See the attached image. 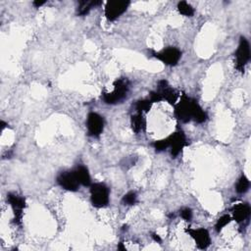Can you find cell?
Masks as SVG:
<instances>
[{
  "label": "cell",
  "mask_w": 251,
  "mask_h": 251,
  "mask_svg": "<svg viewBox=\"0 0 251 251\" xmlns=\"http://www.w3.org/2000/svg\"><path fill=\"white\" fill-rule=\"evenodd\" d=\"M129 6V1L126 0H111L105 4L104 14L108 21L113 22L120 18Z\"/></svg>",
  "instance_id": "5b68a950"
},
{
  "label": "cell",
  "mask_w": 251,
  "mask_h": 251,
  "mask_svg": "<svg viewBox=\"0 0 251 251\" xmlns=\"http://www.w3.org/2000/svg\"><path fill=\"white\" fill-rule=\"evenodd\" d=\"M90 201L95 208H104L110 201V189L104 182H94L89 185Z\"/></svg>",
  "instance_id": "3957f363"
},
{
  "label": "cell",
  "mask_w": 251,
  "mask_h": 251,
  "mask_svg": "<svg viewBox=\"0 0 251 251\" xmlns=\"http://www.w3.org/2000/svg\"><path fill=\"white\" fill-rule=\"evenodd\" d=\"M137 202V194L134 191H128L122 198V203L125 206H132Z\"/></svg>",
  "instance_id": "ffe728a7"
},
{
  "label": "cell",
  "mask_w": 251,
  "mask_h": 251,
  "mask_svg": "<svg viewBox=\"0 0 251 251\" xmlns=\"http://www.w3.org/2000/svg\"><path fill=\"white\" fill-rule=\"evenodd\" d=\"M185 232L190 235L199 249H206L209 247L211 243V237L209 231L206 228H186Z\"/></svg>",
  "instance_id": "8fae6325"
},
{
  "label": "cell",
  "mask_w": 251,
  "mask_h": 251,
  "mask_svg": "<svg viewBox=\"0 0 251 251\" xmlns=\"http://www.w3.org/2000/svg\"><path fill=\"white\" fill-rule=\"evenodd\" d=\"M7 202L10 204L13 210L14 223L16 225H21L23 219V211L25 207V199L17 193L10 192L7 194Z\"/></svg>",
  "instance_id": "ba28073f"
},
{
  "label": "cell",
  "mask_w": 251,
  "mask_h": 251,
  "mask_svg": "<svg viewBox=\"0 0 251 251\" xmlns=\"http://www.w3.org/2000/svg\"><path fill=\"white\" fill-rule=\"evenodd\" d=\"M113 90L111 92H104L102 100L105 104L114 105L126 99L129 90V81L126 77L117 78L113 83Z\"/></svg>",
  "instance_id": "7a4b0ae2"
},
{
  "label": "cell",
  "mask_w": 251,
  "mask_h": 251,
  "mask_svg": "<svg viewBox=\"0 0 251 251\" xmlns=\"http://www.w3.org/2000/svg\"><path fill=\"white\" fill-rule=\"evenodd\" d=\"M152 102L149 99H142V100H138L135 102L134 104V109L136 113H140V114H144L150 111L151 107H152Z\"/></svg>",
  "instance_id": "d6986e66"
},
{
  "label": "cell",
  "mask_w": 251,
  "mask_h": 251,
  "mask_svg": "<svg viewBox=\"0 0 251 251\" xmlns=\"http://www.w3.org/2000/svg\"><path fill=\"white\" fill-rule=\"evenodd\" d=\"M152 54L153 57L170 67L176 66L181 58V51L176 47H167L159 52H153Z\"/></svg>",
  "instance_id": "8992f818"
},
{
  "label": "cell",
  "mask_w": 251,
  "mask_h": 251,
  "mask_svg": "<svg viewBox=\"0 0 251 251\" xmlns=\"http://www.w3.org/2000/svg\"><path fill=\"white\" fill-rule=\"evenodd\" d=\"M232 211V217L231 219L234 220L238 224H244L245 222H248V219L250 217V205L247 202L238 203L234 205L231 208Z\"/></svg>",
  "instance_id": "4fadbf2b"
},
{
  "label": "cell",
  "mask_w": 251,
  "mask_h": 251,
  "mask_svg": "<svg viewBox=\"0 0 251 251\" xmlns=\"http://www.w3.org/2000/svg\"><path fill=\"white\" fill-rule=\"evenodd\" d=\"M231 217L227 214H225L223 215L222 217H220L215 225V229L217 232H220L226 226H227L230 222H231Z\"/></svg>",
  "instance_id": "44dd1931"
},
{
  "label": "cell",
  "mask_w": 251,
  "mask_h": 251,
  "mask_svg": "<svg viewBox=\"0 0 251 251\" xmlns=\"http://www.w3.org/2000/svg\"><path fill=\"white\" fill-rule=\"evenodd\" d=\"M130 126H131V129L135 133L144 131L146 128V119L144 118L143 114L136 113L132 115L130 118Z\"/></svg>",
  "instance_id": "2e32d148"
},
{
  "label": "cell",
  "mask_w": 251,
  "mask_h": 251,
  "mask_svg": "<svg viewBox=\"0 0 251 251\" xmlns=\"http://www.w3.org/2000/svg\"><path fill=\"white\" fill-rule=\"evenodd\" d=\"M156 90L161 94L163 100H166L168 103L174 106L180 97L179 93L176 89H174L166 79H161L158 81V86Z\"/></svg>",
  "instance_id": "7c38bea8"
},
{
  "label": "cell",
  "mask_w": 251,
  "mask_h": 251,
  "mask_svg": "<svg viewBox=\"0 0 251 251\" xmlns=\"http://www.w3.org/2000/svg\"><path fill=\"white\" fill-rule=\"evenodd\" d=\"M105 120L103 116L96 112H90L86 118V128L87 134L91 137H98L104 129Z\"/></svg>",
  "instance_id": "52a82bcc"
},
{
  "label": "cell",
  "mask_w": 251,
  "mask_h": 251,
  "mask_svg": "<svg viewBox=\"0 0 251 251\" xmlns=\"http://www.w3.org/2000/svg\"><path fill=\"white\" fill-rule=\"evenodd\" d=\"M0 125H1V130H3V129L6 127V126H7V124H6L4 121H1Z\"/></svg>",
  "instance_id": "484cf974"
},
{
  "label": "cell",
  "mask_w": 251,
  "mask_h": 251,
  "mask_svg": "<svg viewBox=\"0 0 251 251\" xmlns=\"http://www.w3.org/2000/svg\"><path fill=\"white\" fill-rule=\"evenodd\" d=\"M101 4H102V1H96V0L78 1L77 7H76V15L80 16V17L86 16L91 11V9L96 8L97 6H99Z\"/></svg>",
  "instance_id": "9a60e30c"
},
{
  "label": "cell",
  "mask_w": 251,
  "mask_h": 251,
  "mask_svg": "<svg viewBox=\"0 0 251 251\" xmlns=\"http://www.w3.org/2000/svg\"><path fill=\"white\" fill-rule=\"evenodd\" d=\"M45 4V1H38V0H36V1H33L32 2V5L35 7V8H39L40 6H42V5H44Z\"/></svg>",
  "instance_id": "d4e9b609"
},
{
  "label": "cell",
  "mask_w": 251,
  "mask_h": 251,
  "mask_svg": "<svg viewBox=\"0 0 251 251\" xmlns=\"http://www.w3.org/2000/svg\"><path fill=\"white\" fill-rule=\"evenodd\" d=\"M56 181L57 183L65 190L68 191H77L79 188V182L76 179L73 170L72 171H64L61 172L57 177H56Z\"/></svg>",
  "instance_id": "9c48e42d"
},
{
  "label": "cell",
  "mask_w": 251,
  "mask_h": 251,
  "mask_svg": "<svg viewBox=\"0 0 251 251\" xmlns=\"http://www.w3.org/2000/svg\"><path fill=\"white\" fill-rule=\"evenodd\" d=\"M176 9L179 14H181L185 17H192L195 12L193 7L186 1H179L176 5Z\"/></svg>",
  "instance_id": "ac0fdd59"
},
{
  "label": "cell",
  "mask_w": 251,
  "mask_h": 251,
  "mask_svg": "<svg viewBox=\"0 0 251 251\" xmlns=\"http://www.w3.org/2000/svg\"><path fill=\"white\" fill-rule=\"evenodd\" d=\"M179 215H180V217H181L184 221H186V222H190V221H191V219H192L193 213H192V210H191L190 208L185 207V208L180 209V211H179Z\"/></svg>",
  "instance_id": "603a6c76"
},
{
  "label": "cell",
  "mask_w": 251,
  "mask_h": 251,
  "mask_svg": "<svg viewBox=\"0 0 251 251\" xmlns=\"http://www.w3.org/2000/svg\"><path fill=\"white\" fill-rule=\"evenodd\" d=\"M152 145H153V147L156 151H158V152L164 151V150L169 148V138L166 137V138H163V139L156 140V141L153 142Z\"/></svg>",
  "instance_id": "7402d4cb"
},
{
  "label": "cell",
  "mask_w": 251,
  "mask_h": 251,
  "mask_svg": "<svg viewBox=\"0 0 251 251\" xmlns=\"http://www.w3.org/2000/svg\"><path fill=\"white\" fill-rule=\"evenodd\" d=\"M250 54L251 52H250L249 41L244 36H240L238 46L234 52L235 68L238 72L240 73L244 72L245 67L250 60Z\"/></svg>",
  "instance_id": "277c9868"
},
{
  "label": "cell",
  "mask_w": 251,
  "mask_h": 251,
  "mask_svg": "<svg viewBox=\"0 0 251 251\" xmlns=\"http://www.w3.org/2000/svg\"><path fill=\"white\" fill-rule=\"evenodd\" d=\"M250 181L245 175H241L235 183V191L239 194H243L249 190Z\"/></svg>",
  "instance_id": "e0dca14e"
},
{
  "label": "cell",
  "mask_w": 251,
  "mask_h": 251,
  "mask_svg": "<svg viewBox=\"0 0 251 251\" xmlns=\"http://www.w3.org/2000/svg\"><path fill=\"white\" fill-rule=\"evenodd\" d=\"M169 148H171L172 158H176L181 152V150L187 145V138L183 131L178 130L168 136Z\"/></svg>",
  "instance_id": "30bf717a"
},
{
  "label": "cell",
  "mask_w": 251,
  "mask_h": 251,
  "mask_svg": "<svg viewBox=\"0 0 251 251\" xmlns=\"http://www.w3.org/2000/svg\"><path fill=\"white\" fill-rule=\"evenodd\" d=\"M151 237H152V239H153L155 242H157V243H161V242H162V238L160 237V235L157 234V233H155V232H153V233L151 234Z\"/></svg>",
  "instance_id": "cb8c5ba5"
},
{
  "label": "cell",
  "mask_w": 251,
  "mask_h": 251,
  "mask_svg": "<svg viewBox=\"0 0 251 251\" xmlns=\"http://www.w3.org/2000/svg\"><path fill=\"white\" fill-rule=\"evenodd\" d=\"M175 116L181 123L194 121L197 124L206 122L208 116L197 100L182 94L175 104Z\"/></svg>",
  "instance_id": "6da1fadb"
},
{
  "label": "cell",
  "mask_w": 251,
  "mask_h": 251,
  "mask_svg": "<svg viewBox=\"0 0 251 251\" xmlns=\"http://www.w3.org/2000/svg\"><path fill=\"white\" fill-rule=\"evenodd\" d=\"M76 179L78 180L80 185L83 186H89L91 184V176L89 174L88 169L83 166V165H77L74 170H73Z\"/></svg>",
  "instance_id": "5bb4252c"
}]
</instances>
